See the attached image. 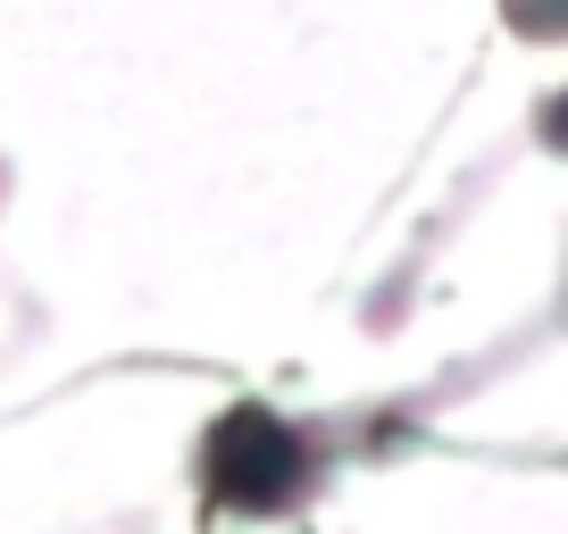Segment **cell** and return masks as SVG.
<instances>
[{
  "mask_svg": "<svg viewBox=\"0 0 568 534\" xmlns=\"http://www.w3.org/2000/svg\"><path fill=\"white\" fill-rule=\"evenodd\" d=\"M201 468H210V493L243 501V510H276V501H293V493H302V476H310L302 443H293V434H284L267 410L217 418V434H210V451H201Z\"/></svg>",
  "mask_w": 568,
  "mask_h": 534,
  "instance_id": "1",
  "label": "cell"
},
{
  "mask_svg": "<svg viewBox=\"0 0 568 534\" xmlns=\"http://www.w3.org/2000/svg\"><path fill=\"white\" fill-rule=\"evenodd\" d=\"M544 125H551V143H560V151H568V101H560V109H551V117H544Z\"/></svg>",
  "mask_w": 568,
  "mask_h": 534,
  "instance_id": "2",
  "label": "cell"
}]
</instances>
